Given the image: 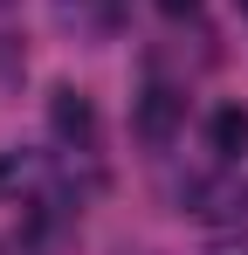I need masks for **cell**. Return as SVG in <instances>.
<instances>
[{"mask_svg": "<svg viewBox=\"0 0 248 255\" xmlns=\"http://www.w3.org/2000/svg\"><path fill=\"white\" fill-rule=\"evenodd\" d=\"M48 131H55L62 145H90V138H97L90 97H83V90H55V97H48Z\"/></svg>", "mask_w": 248, "mask_h": 255, "instance_id": "cell-1", "label": "cell"}, {"mask_svg": "<svg viewBox=\"0 0 248 255\" xmlns=\"http://www.w3.org/2000/svg\"><path fill=\"white\" fill-rule=\"evenodd\" d=\"M179 111H186V97H172L165 83H152L145 97H138V131H145L152 145H165V138L179 131Z\"/></svg>", "mask_w": 248, "mask_h": 255, "instance_id": "cell-2", "label": "cell"}, {"mask_svg": "<svg viewBox=\"0 0 248 255\" xmlns=\"http://www.w3.org/2000/svg\"><path fill=\"white\" fill-rule=\"evenodd\" d=\"M207 138H214L221 159H242V152H248V111H235V104L214 111V118H207Z\"/></svg>", "mask_w": 248, "mask_h": 255, "instance_id": "cell-3", "label": "cell"}, {"mask_svg": "<svg viewBox=\"0 0 248 255\" xmlns=\"http://www.w3.org/2000/svg\"><path fill=\"white\" fill-rule=\"evenodd\" d=\"M207 255H248V242H242V235H221V242H214Z\"/></svg>", "mask_w": 248, "mask_h": 255, "instance_id": "cell-4", "label": "cell"}, {"mask_svg": "<svg viewBox=\"0 0 248 255\" xmlns=\"http://www.w3.org/2000/svg\"><path fill=\"white\" fill-rule=\"evenodd\" d=\"M193 7H200V0H159V14H172V21H179V14H193Z\"/></svg>", "mask_w": 248, "mask_h": 255, "instance_id": "cell-5", "label": "cell"}, {"mask_svg": "<svg viewBox=\"0 0 248 255\" xmlns=\"http://www.w3.org/2000/svg\"><path fill=\"white\" fill-rule=\"evenodd\" d=\"M0 7H7V0H0Z\"/></svg>", "mask_w": 248, "mask_h": 255, "instance_id": "cell-6", "label": "cell"}, {"mask_svg": "<svg viewBox=\"0 0 248 255\" xmlns=\"http://www.w3.org/2000/svg\"><path fill=\"white\" fill-rule=\"evenodd\" d=\"M242 7H248V0H242Z\"/></svg>", "mask_w": 248, "mask_h": 255, "instance_id": "cell-7", "label": "cell"}]
</instances>
